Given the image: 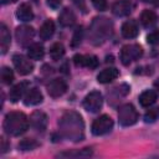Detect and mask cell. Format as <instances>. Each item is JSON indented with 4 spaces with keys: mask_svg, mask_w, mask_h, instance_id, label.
I'll list each match as a JSON object with an SVG mask.
<instances>
[{
    "mask_svg": "<svg viewBox=\"0 0 159 159\" xmlns=\"http://www.w3.org/2000/svg\"><path fill=\"white\" fill-rule=\"evenodd\" d=\"M111 30H112V25L107 19H104V17L94 19V22L92 24V35H93L94 40H98V39L102 40V39L107 37L108 35H111Z\"/></svg>",
    "mask_w": 159,
    "mask_h": 159,
    "instance_id": "cell-5",
    "label": "cell"
},
{
    "mask_svg": "<svg viewBox=\"0 0 159 159\" xmlns=\"http://www.w3.org/2000/svg\"><path fill=\"white\" fill-rule=\"evenodd\" d=\"M153 2H154L157 6H159V0H153Z\"/></svg>",
    "mask_w": 159,
    "mask_h": 159,
    "instance_id": "cell-38",
    "label": "cell"
},
{
    "mask_svg": "<svg viewBox=\"0 0 159 159\" xmlns=\"http://www.w3.org/2000/svg\"><path fill=\"white\" fill-rule=\"evenodd\" d=\"M34 35H35L34 29L27 25H21L19 27H16V30H15V37H16L17 42L22 46L30 45V42L34 39Z\"/></svg>",
    "mask_w": 159,
    "mask_h": 159,
    "instance_id": "cell-9",
    "label": "cell"
},
{
    "mask_svg": "<svg viewBox=\"0 0 159 159\" xmlns=\"http://www.w3.org/2000/svg\"><path fill=\"white\" fill-rule=\"evenodd\" d=\"M155 101H157V92L152 89H147L139 96V103L142 107H150L152 104L155 103Z\"/></svg>",
    "mask_w": 159,
    "mask_h": 159,
    "instance_id": "cell-22",
    "label": "cell"
},
{
    "mask_svg": "<svg viewBox=\"0 0 159 159\" xmlns=\"http://www.w3.org/2000/svg\"><path fill=\"white\" fill-rule=\"evenodd\" d=\"M58 22H60L61 26H63V27H70V26H72V25L76 22V15H75V12H73L71 9H68V7H65V9L61 11L60 16H58Z\"/></svg>",
    "mask_w": 159,
    "mask_h": 159,
    "instance_id": "cell-17",
    "label": "cell"
},
{
    "mask_svg": "<svg viewBox=\"0 0 159 159\" xmlns=\"http://www.w3.org/2000/svg\"><path fill=\"white\" fill-rule=\"evenodd\" d=\"M42 99H43L42 93L37 88H30V89H27V92L24 96V103L26 106H36V104L41 103Z\"/></svg>",
    "mask_w": 159,
    "mask_h": 159,
    "instance_id": "cell-15",
    "label": "cell"
},
{
    "mask_svg": "<svg viewBox=\"0 0 159 159\" xmlns=\"http://www.w3.org/2000/svg\"><path fill=\"white\" fill-rule=\"evenodd\" d=\"M30 120L22 112H10L5 116L2 128L6 134L17 137L24 134L29 129Z\"/></svg>",
    "mask_w": 159,
    "mask_h": 159,
    "instance_id": "cell-2",
    "label": "cell"
},
{
    "mask_svg": "<svg viewBox=\"0 0 159 159\" xmlns=\"http://www.w3.org/2000/svg\"><path fill=\"white\" fill-rule=\"evenodd\" d=\"M16 17L22 21V22H27V21H31L34 19V12H32V9L29 4L24 2L21 4L17 10H16Z\"/></svg>",
    "mask_w": 159,
    "mask_h": 159,
    "instance_id": "cell-19",
    "label": "cell"
},
{
    "mask_svg": "<svg viewBox=\"0 0 159 159\" xmlns=\"http://www.w3.org/2000/svg\"><path fill=\"white\" fill-rule=\"evenodd\" d=\"M118 120L123 127L133 125L138 120V112L130 103L123 104L118 109Z\"/></svg>",
    "mask_w": 159,
    "mask_h": 159,
    "instance_id": "cell-3",
    "label": "cell"
},
{
    "mask_svg": "<svg viewBox=\"0 0 159 159\" xmlns=\"http://www.w3.org/2000/svg\"><path fill=\"white\" fill-rule=\"evenodd\" d=\"M73 62L78 67H87V68H96L98 66V58L94 55H75L73 56Z\"/></svg>",
    "mask_w": 159,
    "mask_h": 159,
    "instance_id": "cell-10",
    "label": "cell"
},
{
    "mask_svg": "<svg viewBox=\"0 0 159 159\" xmlns=\"http://www.w3.org/2000/svg\"><path fill=\"white\" fill-rule=\"evenodd\" d=\"M30 124L37 132H43L47 127V116L41 111H35L30 116Z\"/></svg>",
    "mask_w": 159,
    "mask_h": 159,
    "instance_id": "cell-12",
    "label": "cell"
},
{
    "mask_svg": "<svg viewBox=\"0 0 159 159\" xmlns=\"http://www.w3.org/2000/svg\"><path fill=\"white\" fill-rule=\"evenodd\" d=\"M132 7H133V5H132V2L129 0H118L117 2L113 4L112 11H113V14L116 16L122 17V16L129 15L130 11H132Z\"/></svg>",
    "mask_w": 159,
    "mask_h": 159,
    "instance_id": "cell-13",
    "label": "cell"
},
{
    "mask_svg": "<svg viewBox=\"0 0 159 159\" xmlns=\"http://www.w3.org/2000/svg\"><path fill=\"white\" fill-rule=\"evenodd\" d=\"M0 142H1V148H0L1 150H0V152L4 154V153H6V152L9 150V148H10V144L7 143V140H6L5 138H1V140H0Z\"/></svg>",
    "mask_w": 159,
    "mask_h": 159,
    "instance_id": "cell-33",
    "label": "cell"
},
{
    "mask_svg": "<svg viewBox=\"0 0 159 159\" xmlns=\"http://www.w3.org/2000/svg\"><path fill=\"white\" fill-rule=\"evenodd\" d=\"M15 2V1H17V0H4V2Z\"/></svg>",
    "mask_w": 159,
    "mask_h": 159,
    "instance_id": "cell-37",
    "label": "cell"
},
{
    "mask_svg": "<svg viewBox=\"0 0 159 159\" xmlns=\"http://www.w3.org/2000/svg\"><path fill=\"white\" fill-rule=\"evenodd\" d=\"M58 125L61 134L70 140L78 142L84 137V123L82 120V117L75 111L63 113L58 122Z\"/></svg>",
    "mask_w": 159,
    "mask_h": 159,
    "instance_id": "cell-1",
    "label": "cell"
},
{
    "mask_svg": "<svg viewBox=\"0 0 159 159\" xmlns=\"http://www.w3.org/2000/svg\"><path fill=\"white\" fill-rule=\"evenodd\" d=\"M37 147H39V143L31 138L22 139L19 143V149H21V150H32V149H36Z\"/></svg>",
    "mask_w": 159,
    "mask_h": 159,
    "instance_id": "cell-27",
    "label": "cell"
},
{
    "mask_svg": "<svg viewBox=\"0 0 159 159\" xmlns=\"http://www.w3.org/2000/svg\"><path fill=\"white\" fill-rule=\"evenodd\" d=\"M157 119H159V107L149 108L144 114V122L145 123H153Z\"/></svg>",
    "mask_w": 159,
    "mask_h": 159,
    "instance_id": "cell-26",
    "label": "cell"
},
{
    "mask_svg": "<svg viewBox=\"0 0 159 159\" xmlns=\"http://www.w3.org/2000/svg\"><path fill=\"white\" fill-rule=\"evenodd\" d=\"M10 46V32L5 24L0 25V48L1 53H5Z\"/></svg>",
    "mask_w": 159,
    "mask_h": 159,
    "instance_id": "cell-21",
    "label": "cell"
},
{
    "mask_svg": "<svg viewBox=\"0 0 159 159\" xmlns=\"http://www.w3.org/2000/svg\"><path fill=\"white\" fill-rule=\"evenodd\" d=\"M47 5L52 9H57L61 5V0H47Z\"/></svg>",
    "mask_w": 159,
    "mask_h": 159,
    "instance_id": "cell-35",
    "label": "cell"
},
{
    "mask_svg": "<svg viewBox=\"0 0 159 159\" xmlns=\"http://www.w3.org/2000/svg\"><path fill=\"white\" fill-rule=\"evenodd\" d=\"M73 2H75V5L80 9V10H82L83 12H86V2H84V0H72Z\"/></svg>",
    "mask_w": 159,
    "mask_h": 159,
    "instance_id": "cell-34",
    "label": "cell"
},
{
    "mask_svg": "<svg viewBox=\"0 0 159 159\" xmlns=\"http://www.w3.org/2000/svg\"><path fill=\"white\" fill-rule=\"evenodd\" d=\"M142 53H143V50H142V47L139 45H137V43L125 45L120 50V61H122L123 65L128 66L133 61L139 60Z\"/></svg>",
    "mask_w": 159,
    "mask_h": 159,
    "instance_id": "cell-4",
    "label": "cell"
},
{
    "mask_svg": "<svg viewBox=\"0 0 159 159\" xmlns=\"http://www.w3.org/2000/svg\"><path fill=\"white\" fill-rule=\"evenodd\" d=\"M67 91V84L63 80H60V78H55L52 80L48 84H47V92L51 97L53 98H57V97H61L62 94H65V92Z\"/></svg>",
    "mask_w": 159,
    "mask_h": 159,
    "instance_id": "cell-11",
    "label": "cell"
},
{
    "mask_svg": "<svg viewBox=\"0 0 159 159\" xmlns=\"http://www.w3.org/2000/svg\"><path fill=\"white\" fill-rule=\"evenodd\" d=\"M82 34H83V31H82V27L80 26V27H77L76 29V31H75V34H73V37H72V46L73 47H76V46H78L80 43H81V40H82Z\"/></svg>",
    "mask_w": 159,
    "mask_h": 159,
    "instance_id": "cell-30",
    "label": "cell"
},
{
    "mask_svg": "<svg viewBox=\"0 0 159 159\" xmlns=\"http://www.w3.org/2000/svg\"><path fill=\"white\" fill-rule=\"evenodd\" d=\"M112 128H113V120L107 114L99 116L92 123V133L94 135H103V134L111 132Z\"/></svg>",
    "mask_w": 159,
    "mask_h": 159,
    "instance_id": "cell-6",
    "label": "cell"
},
{
    "mask_svg": "<svg viewBox=\"0 0 159 159\" xmlns=\"http://www.w3.org/2000/svg\"><path fill=\"white\" fill-rule=\"evenodd\" d=\"M12 62L15 68L17 70V72L20 75H29L34 70V63L31 62L30 58H27L24 55H14L12 56Z\"/></svg>",
    "mask_w": 159,
    "mask_h": 159,
    "instance_id": "cell-8",
    "label": "cell"
},
{
    "mask_svg": "<svg viewBox=\"0 0 159 159\" xmlns=\"http://www.w3.org/2000/svg\"><path fill=\"white\" fill-rule=\"evenodd\" d=\"M92 4L99 11H104L107 9V0H92Z\"/></svg>",
    "mask_w": 159,
    "mask_h": 159,
    "instance_id": "cell-32",
    "label": "cell"
},
{
    "mask_svg": "<svg viewBox=\"0 0 159 159\" xmlns=\"http://www.w3.org/2000/svg\"><path fill=\"white\" fill-rule=\"evenodd\" d=\"M122 35H123V37H125V39H134L137 35H138V32H139V30H138V25H137V22L134 21V20H128V21H125L123 25H122Z\"/></svg>",
    "mask_w": 159,
    "mask_h": 159,
    "instance_id": "cell-18",
    "label": "cell"
},
{
    "mask_svg": "<svg viewBox=\"0 0 159 159\" xmlns=\"http://www.w3.org/2000/svg\"><path fill=\"white\" fill-rule=\"evenodd\" d=\"M154 87H155V89L159 92V78H158L155 82H154Z\"/></svg>",
    "mask_w": 159,
    "mask_h": 159,
    "instance_id": "cell-36",
    "label": "cell"
},
{
    "mask_svg": "<svg viewBox=\"0 0 159 159\" xmlns=\"http://www.w3.org/2000/svg\"><path fill=\"white\" fill-rule=\"evenodd\" d=\"M53 32H55V24H53V21L46 20V21L41 25L39 35H40V37H41L42 40H48L50 37H52Z\"/></svg>",
    "mask_w": 159,
    "mask_h": 159,
    "instance_id": "cell-24",
    "label": "cell"
},
{
    "mask_svg": "<svg viewBox=\"0 0 159 159\" xmlns=\"http://www.w3.org/2000/svg\"><path fill=\"white\" fill-rule=\"evenodd\" d=\"M102 104H103V97L98 91L89 92L83 99L84 109L91 113H97L102 108Z\"/></svg>",
    "mask_w": 159,
    "mask_h": 159,
    "instance_id": "cell-7",
    "label": "cell"
},
{
    "mask_svg": "<svg viewBox=\"0 0 159 159\" xmlns=\"http://www.w3.org/2000/svg\"><path fill=\"white\" fill-rule=\"evenodd\" d=\"M27 89H29V82H27V81H22V82H20V83L15 84V86L11 88L10 93H9L10 101L14 102V103H16L21 97L25 96V93L27 92Z\"/></svg>",
    "mask_w": 159,
    "mask_h": 159,
    "instance_id": "cell-14",
    "label": "cell"
},
{
    "mask_svg": "<svg viewBox=\"0 0 159 159\" xmlns=\"http://www.w3.org/2000/svg\"><path fill=\"white\" fill-rule=\"evenodd\" d=\"M27 55L32 60H41L45 55V48L41 43L39 42H34L31 45H29L27 47Z\"/></svg>",
    "mask_w": 159,
    "mask_h": 159,
    "instance_id": "cell-20",
    "label": "cell"
},
{
    "mask_svg": "<svg viewBox=\"0 0 159 159\" xmlns=\"http://www.w3.org/2000/svg\"><path fill=\"white\" fill-rule=\"evenodd\" d=\"M118 75H119V72H118L117 68H114V67H108V68L102 70V71L98 73L97 81H98L99 83H109V82H112L113 80H116V78L118 77Z\"/></svg>",
    "mask_w": 159,
    "mask_h": 159,
    "instance_id": "cell-16",
    "label": "cell"
},
{
    "mask_svg": "<svg viewBox=\"0 0 159 159\" xmlns=\"http://www.w3.org/2000/svg\"><path fill=\"white\" fill-rule=\"evenodd\" d=\"M0 77H1V82H2L4 84H10V83L14 81L12 70H10L9 67H2V68H1Z\"/></svg>",
    "mask_w": 159,
    "mask_h": 159,
    "instance_id": "cell-28",
    "label": "cell"
},
{
    "mask_svg": "<svg viewBox=\"0 0 159 159\" xmlns=\"http://www.w3.org/2000/svg\"><path fill=\"white\" fill-rule=\"evenodd\" d=\"M157 20H158V16L152 10H144L140 14V22L145 27H150V26L155 25L157 24Z\"/></svg>",
    "mask_w": 159,
    "mask_h": 159,
    "instance_id": "cell-23",
    "label": "cell"
},
{
    "mask_svg": "<svg viewBox=\"0 0 159 159\" xmlns=\"http://www.w3.org/2000/svg\"><path fill=\"white\" fill-rule=\"evenodd\" d=\"M147 41L150 45H159V31H153L147 36Z\"/></svg>",
    "mask_w": 159,
    "mask_h": 159,
    "instance_id": "cell-31",
    "label": "cell"
},
{
    "mask_svg": "<svg viewBox=\"0 0 159 159\" xmlns=\"http://www.w3.org/2000/svg\"><path fill=\"white\" fill-rule=\"evenodd\" d=\"M92 155V150L89 148H84L81 152H76V153H62L60 154V157H89Z\"/></svg>",
    "mask_w": 159,
    "mask_h": 159,
    "instance_id": "cell-29",
    "label": "cell"
},
{
    "mask_svg": "<svg viewBox=\"0 0 159 159\" xmlns=\"http://www.w3.org/2000/svg\"><path fill=\"white\" fill-rule=\"evenodd\" d=\"M63 55H65V47H63V45L60 43V42H55L51 46V48H50V56H51V58L53 61H58V60H61L63 57Z\"/></svg>",
    "mask_w": 159,
    "mask_h": 159,
    "instance_id": "cell-25",
    "label": "cell"
},
{
    "mask_svg": "<svg viewBox=\"0 0 159 159\" xmlns=\"http://www.w3.org/2000/svg\"><path fill=\"white\" fill-rule=\"evenodd\" d=\"M143 2H153V0H142Z\"/></svg>",
    "mask_w": 159,
    "mask_h": 159,
    "instance_id": "cell-39",
    "label": "cell"
}]
</instances>
